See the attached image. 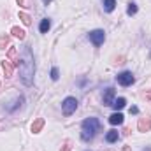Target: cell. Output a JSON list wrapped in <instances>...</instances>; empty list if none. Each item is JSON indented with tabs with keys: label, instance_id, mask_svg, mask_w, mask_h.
<instances>
[{
	"label": "cell",
	"instance_id": "cell-1",
	"mask_svg": "<svg viewBox=\"0 0 151 151\" xmlns=\"http://www.w3.org/2000/svg\"><path fill=\"white\" fill-rule=\"evenodd\" d=\"M34 72H35L34 56H32L30 47L25 46V49H23V58H21V62H19V76H21L23 84L32 86V83H34Z\"/></svg>",
	"mask_w": 151,
	"mask_h": 151
},
{
	"label": "cell",
	"instance_id": "cell-2",
	"mask_svg": "<svg viewBox=\"0 0 151 151\" xmlns=\"http://www.w3.org/2000/svg\"><path fill=\"white\" fill-rule=\"evenodd\" d=\"M100 128V123L97 118H88L83 121V127H81V139L83 141H91L95 137V134L99 132Z\"/></svg>",
	"mask_w": 151,
	"mask_h": 151
},
{
	"label": "cell",
	"instance_id": "cell-3",
	"mask_svg": "<svg viewBox=\"0 0 151 151\" xmlns=\"http://www.w3.org/2000/svg\"><path fill=\"white\" fill-rule=\"evenodd\" d=\"M76 109H77V100H76L74 97H67L62 102V113L65 114V116H70Z\"/></svg>",
	"mask_w": 151,
	"mask_h": 151
},
{
	"label": "cell",
	"instance_id": "cell-4",
	"mask_svg": "<svg viewBox=\"0 0 151 151\" xmlns=\"http://www.w3.org/2000/svg\"><path fill=\"white\" fill-rule=\"evenodd\" d=\"M90 40H91L95 46L104 44V40H106V32H104V30H93V32H90Z\"/></svg>",
	"mask_w": 151,
	"mask_h": 151
},
{
	"label": "cell",
	"instance_id": "cell-5",
	"mask_svg": "<svg viewBox=\"0 0 151 151\" xmlns=\"http://www.w3.org/2000/svg\"><path fill=\"white\" fill-rule=\"evenodd\" d=\"M118 83L121 84V86H130L132 83H134V74L132 72H121V74H118Z\"/></svg>",
	"mask_w": 151,
	"mask_h": 151
},
{
	"label": "cell",
	"instance_id": "cell-6",
	"mask_svg": "<svg viewBox=\"0 0 151 151\" xmlns=\"http://www.w3.org/2000/svg\"><path fill=\"white\" fill-rule=\"evenodd\" d=\"M2 67H4L5 77H12V72H14V63H12L11 60H4V62H2Z\"/></svg>",
	"mask_w": 151,
	"mask_h": 151
},
{
	"label": "cell",
	"instance_id": "cell-7",
	"mask_svg": "<svg viewBox=\"0 0 151 151\" xmlns=\"http://www.w3.org/2000/svg\"><path fill=\"white\" fill-rule=\"evenodd\" d=\"M151 130V118H141L139 119V132H150Z\"/></svg>",
	"mask_w": 151,
	"mask_h": 151
},
{
	"label": "cell",
	"instance_id": "cell-8",
	"mask_svg": "<svg viewBox=\"0 0 151 151\" xmlns=\"http://www.w3.org/2000/svg\"><path fill=\"white\" fill-rule=\"evenodd\" d=\"M104 106H113V100H114V90L113 88H107L106 93H104Z\"/></svg>",
	"mask_w": 151,
	"mask_h": 151
},
{
	"label": "cell",
	"instance_id": "cell-9",
	"mask_svg": "<svg viewBox=\"0 0 151 151\" xmlns=\"http://www.w3.org/2000/svg\"><path fill=\"white\" fill-rule=\"evenodd\" d=\"M109 123H111V125H121V123H123V114L118 113V111L113 113L109 116Z\"/></svg>",
	"mask_w": 151,
	"mask_h": 151
},
{
	"label": "cell",
	"instance_id": "cell-10",
	"mask_svg": "<svg viewBox=\"0 0 151 151\" xmlns=\"http://www.w3.org/2000/svg\"><path fill=\"white\" fill-rule=\"evenodd\" d=\"M9 58H11V62L14 63V67H16V65H19V62H21V58L18 56L16 47H11V49H9Z\"/></svg>",
	"mask_w": 151,
	"mask_h": 151
},
{
	"label": "cell",
	"instance_id": "cell-11",
	"mask_svg": "<svg viewBox=\"0 0 151 151\" xmlns=\"http://www.w3.org/2000/svg\"><path fill=\"white\" fill-rule=\"evenodd\" d=\"M42 127H44V119H42V118H37V119L32 123V132H34V134H39V132L42 130Z\"/></svg>",
	"mask_w": 151,
	"mask_h": 151
},
{
	"label": "cell",
	"instance_id": "cell-12",
	"mask_svg": "<svg viewBox=\"0 0 151 151\" xmlns=\"http://www.w3.org/2000/svg\"><path fill=\"white\" fill-rule=\"evenodd\" d=\"M125 106H127V100H125L123 97H119V99H114V100H113V107L116 109V111H118V109H123Z\"/></svg>",
	"mask_w": 151,
	"mask_h": 151
},
{
	"label": "cell",
	"instance_id": "cell-13",
	"mask_svg": "<svg viewBox=\"0 0 151 151\" xmlns=\"http://www.w3.org/2000/svg\"><path fill=\"white\" fill-rule=\"evenodd\" d=\"M39 28H40V34H47V30L51 28V21H49L47 18H46V19H42V21H40V27H39Z\"/></svg>",
	"mask_w": 151,
	"mask_h": 151
},
{
	"label": "cell",
	"instance_id": "cell-14",
	"mask_svg": "<svg viewBox=\"0 0 151 151\" xmlns=\"http://www.w3.org/2000/svg\"><path fill=\"white\" fill-rule=\"evenodd\" d=\"M118 137H119V135H118L116 130H109L107 135H106V141H107V142H114V141H118Z\"/></svg>",
	"mask_w": 151,
	"mask_h": 151
},
{
	"label": "cell",
	"instance_id": "cell-15",
	"mask_svg": "<svg viewBox=\"0 0 151 151\" xmlns=\"http://www.w3.org/2000/svg\"><path fill=\"white\" fill-rule=\"evenodd\" d=\"M12 35L14 37H19V39H25V30H21V28H18V27H12Z\"/></svg>",
	"mask_w": 151,
	"mask_h": 151
},
{
	"label": "cell",
	"instance_id": "cell-16",
	"mask_svg": "<svg viewBox=\"0 0 151 151\" xmlns=\"http://www.w3.org/2000/svg\"><path fill=\"white\" fill-rule=\"evenodd\" d=\"M104 7H106L107 12H113L114 7H116V2H114V0H106V2H104Z\"/></svg>",
	"mask_w": 151,
	"mask_h": 151
},
{
	"label": "cell",
	"instance_id": "cell-17",
	"mask_svg": "<svg viewBox=\"0 0 151 151\" xmlns=\"http://www.w3.org/2000/svg\"><path fill=\"white\" fill-rule=\"evenodd\" d=\"M135 12H137V5H135L134 2H130V4H128V9H127V14H128V16H134Z\"/></svg>",
	"mask_w": 151,
	"mask_h": 151
},
{
	"label": "cell",
	"instance_id": "cell-18",
	"mask_svg": "<svg viewBox=\"0 0 151 151\" xmlns=\"http://www.w3.org/2000/svg\"><path fill=\"white\" fill-rule=\"evenodd\" d=\"M19 19H21L25 25H30V23H32V19H30V16H28L27 12H19Z\"/></svg>",
	"mask_w": 151,
	"mask_h": 151
},
{
	"label": "cell",
	"instance_id": "cell-19",
	"mask_svg": "<svg viewBox=\"0 0 151 151\" xmlns=\"http://www.w3.org/2000/svg\"><path fill=\"white\" fill-rule=\"evenodd\" d=\"M21 102H23V97H19V99H16V100H14V106H11V107H7V109H9V111L12 113V111H16V109H18V107L21 106Z\"/></svg>",
	"mask_w": 151,
	"mask_h": 151
},
{
	"label": "cell",
	"instance_id": "cell-20",
	"mask_svg": "<svg viewBox=\"0 0 151 151\" xmlns=\"http://www.w3.org/2000/svg\"><path fill=\"white\" fill-rule=\"evenodd\" d=\"M58 77H60V76H58V69H56V67H53V69H51V79H53V81H56Z\"/></svg>",
	"mask_w": 151,
	"mask_h": 151
},
{
	"label": "cell",
	"instance_id": "cell-21",
	"mask_svg": "<svg viewBox=\"0 0 151 151\" xmlns=\"http://www.w3.org/2000/svg\"><path fill=\"white\" fill-rule=\"evenodd\" d=\"M137 113H139V109H137L135 106H132V107H130V114H137Z\"/></svg>",
	"mask_w": 151,
	"mask_h": 151
},
{
	"label": "cell",
	"instance_id": "cell-22",
	"mask_svg": "<svg viewBox=\"0 0 151 151\" xmlns=\"http://www.w3.org/2000/svg\"><path fill=\"white\" fill-rule=\"evenodd\" d=\"M18 4H19L21 7H27V0H18Z\"/></svg>",
	"mask_w": 151,
	"mask_h": 151
},
{
	"label": "cell",
	"instance_id": "cell-23",
	"mask_svg": "<svg viewBox=\"0 0 151 151\" xmlns=\"http://www.w3.org/2000/svg\"><path fill=\"white\" fill-rule=\"evenodd\" d=\"M70 150V146H65V148H63V151H69Z\"/></svg>",
	"mask_w": 151,
	"mask_h": 151
},
{
	"label": "cell",
	"instance_id": "cell-24",
	"mask_svg": "<svg viewBox=\"0 0 151 151\" xmlns=\"http://www.w3.org/2000/svg\"><path fill=\"white\" fill-rule=\"evenodd\" d=\"M42 2H44V4H46V5H47V4H49V2H51V0H42Z\"/></svg>",
	"mask_w": 151,
	"mask_h": 151
},
{
	"label": "cell",
	"instance_id": "cell-25",
	"mask_svg": "<svg viewBox=\"0 0 151 151\" xmlns=\"http://www.w3.org/2000/svg\"><path fill=\"white\" fill-rule=\"evenodd\" d=\"M148 99H151V93H148Z\"/></svg>",
	"mask_w": 151,
	"mask_h": 151
},
{
	"label": "cell",
	"instance_id": "cell-26",
	"mask_svg": "<svg viewBox=\"0 0 151 151\" xmlns=\"http://www.w3.org/2000/svg\"><path fill=\"white\" fill-rule=\"evenodd\" d=\"M150 58H151V55H150Z\"/></svg>",
	"mask_w": 151,
	"mask_h": 151
}]
</instances>
